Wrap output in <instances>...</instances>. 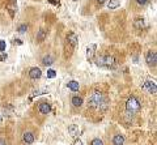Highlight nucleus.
Instances as JSON below:
<instances>
[{
    "instance_id": "1",
    "label": "nucleus",
    "mask_w": 157,
    "mask_h": 145,
    "mask_svg": "<svg viewBox=\"0 0 157 145\" xmlns=\"http://www.w3.org/2000/svg\"><path fill=\"white\" fill-rule=\"evenodd\" d=\"M89 106L99 108V110H106L107 107V99L104 97L101 92H93L92 95L89 97Z\"/></svg>"
},
{
    "instance_id": "2",
    "label": "nucleus",
    "mask_w": 157,
    "mask_h": 145,
    "mask_svg": "<svg viewBox=\"0 0 157 145\" xmlns=\"http://www.w3.org/2000/svg\"><path fill=\"white\" fill-rule=\"evenodd\" d=\"M77 42H78L77 35L75 34V33H68L67 38H66V51H67L66 55H71V51L76 47Z\"/></svg>"
},
{
    "instance_id": "3",
    "label": "nucleus",
    "mask_w": 157,
    "mask_h": 145,
    "mask_svg": "<svg viewBox=\"0 0 157 145\" xmlns=\"http://www.w3.org/2000/svg\"><path fill=\"white\" fill-rule=\"evenodd\" d=\"M126 110L131 114H135L140 110V102H139V99L136 97L132 95L127 99V102H126Z\"/></svg>"
},
{
    "instance_id": "4",
    "label": "nucleus",
    "mask_w": 157,
    "mask_h": 145,
    "mask_svg": "<svg viewBox=\"0 0 157 145\" xmlns=\"http://www.w3.org/2000/svg\"><path fill=\"white\" fill-rule=\"evenodd\" d=\"M145 62L148 65H151V67H155L156 63H157V54L155 51H148L147 55H145Z\"/></svg>"
},
{
    "instance_id": "5",
    "label": "nucleus",
    "mask_w": 157,
    "mask_h": 145,
    "mask_svg": "<svg viewBox=\"0 0 157 145\" xmlns=\"http://www.w3.org/2000/svg\"><path fill=\"white\" fill-rule=\"evenodd\" d=\"M143 88L147 89L148 93H151V94H156V92H157V85L153 80H147L145 83L143 84Z\"/></svg>"
},
{
    "instance_id": "6",
    "label": "nucleus",
    "mask_w": 157,
    "mask_h": 145,
    "mask_svg": "<svg viewBox=\"0 0 157 145\" xmlns=\"http://www.w3.org/2000/svg\"><path fill=\"white\" fill-rule=\"evenodd\" d=\"M96 50H97V46H96L94 43L89 45V46L86 47V59H88V62H93V60H94Z\"/></svg>"
},
{
    "instance_id": "7",
    "label": "nucleus",
    "mask_w": 157,
    "mask_h": 145,
    "mask_svg": "<svg viewBox=\"0 0 157 145\" xmlns=\"http://www.w3.org/2000/svg\"><path fill=\"white\" fill-rule=\"evenodd\" d=\"M38 111L41 114H49L50 111H51V106H50V103L49 102H41V103L38 105Z\"/></svg>"
},
{
    "instance_id": "8",
    "label": "nucleus",
    "mask_w": 157,
    "mask_h": 145,
    "mask_svg": "<svg viewBox=\"0 0 157 145\" xmlns=\"http://www.w3.org/2000/svg\"><path fill=\"white\" fill-rule=\"evenodd\" d=\"M114 64H115V59H114L113 56H110V55L104 56V67L111 68V67H114Z\"/></svg>"
},
{
    "instance_id": "9",
    "label": "nucleus",
    "mask_w": 157,
    "mask_h": 145,
    "mask_svg": "<svg viewBox=\"0 0 157 145\" xmlns=\"http://www.w3.org/2000/svg\"><path fill=\"white\" fill-rule=\"evenodd\" d=\"M41 76H42V71L39 68H37V67L32 68L29 71V77L33 78V80H37V78H39Z\"/></svg>"
},
{
    "instance_id": "10",
    "label": "nucleus",
    "mask_w": 157,
    "mask_h": 145,
    "mask_svg": "<svg viewBox=\"0 0 157 145\" xmlns=\"http://www.w3.org/2000/svg\"><path fill=\"white\" fill-rule=\"evenodd\" d=\"M22 140H24V143L28 144V145L33 144L34 143V135H33L32 132H25L24 136H22Z\"/></svg>"
},
{
    "instance_id": "11",
    "label": "nucleus",
    "mask_w": 157,
    "mask_h": 145,
    "mask_svg": "<svg viewBox=\"0 0 157 145\" xmlns=\"http://www.w3.org/2000/svg\"><path fill=\"white\" fill-rule=\"evenodd\" d=\"M113 144L114 145H123L125 144V137H123V135H115L114 136Z\"/></svg>"
},
{
    "instance_id": "12",
    "label": "nucleus",
    "mask_w": 157,
    "mask_h": 145,
    "mask_svg": "<svg viewBox=\"0 0 157 145\" xmlns=\"http://www.w3.org/2000/svg\"><path fill=\"white\" fill-rule=\"evenodd\" d=\"M67 86L69 88V89L72 90V92H77L78 90V88H80V85H78V83L76 80H72V81H69V83L67 84Z\"/></svg>"
},
{
    "instance_id": "13",
    "label": "nucleus",
    "mask_w": 157,
    "mask_h": 145,
    "mask_svg": "<svg viewBox=\"0 0 157 145\" xmlns=\"http://www.w3.org/2000/svg\"><path fill=\"white\" fill-rule=\"evenodd\" d=\"M46 30L45 29H39V32H38V34H37V41L41 43V42H43L45 39H46Z\"/></svg>"
},
{
    "instance_id": "14",
    "label": "nucleus",
    "mask_w": 157,
    "mask_h": 145,
    "mask_svg": "<svg viewBox=\"0 0 157 145\" xmlns=\"http://www.w3.org/2000/svg\"><path fill=\"white\" fill-rule=\"evenodd\" d=\"M72 105L73 106H76V107H80L81 105H83V98L81 97H77V95H75V97H72Z\"/></svg>"
},
{
    "instance_id": "15",
    "label": "nucleus",
    "mask_w": 157,
    "mask_h": 145,
    "mask_svg": "<svg viewBox=\"0 0 157 145\" xmlns=\"http://www.w3.org/2000/svg\"><path fill=\"white\" fill-rule=\"evenodd\" d=\"M68 132L71 136H77L78 135V127L76 124H71L68 127Z\"/></svg>"
},
{
    "instance_id": "16",
    "label": "nucleus",
    "mask_w": 157,
    "mask_h": 145,
    "mask_svg": "<svg viewBox=\"0 0 157 145\" xmlns=\"http://www.w3.org/2000/svg\"><path fill=\"white\" fill-rule=\"evenodd\" d=\"M120 5V1L119 0H110V1L107 3V8L109 9H115Z\"/></svg>"
},
{
    "instance_id": "17",
    "label": "nucleus",
    "mask_w": 157,
    "mask_h": 145,
    "mask_svg": "<svg viewBox=\"0 0 157 145\" xmlns=\"http://www.w3.org/2000/svg\"><path fill=\"white\" fill-rule=\"evenodd\" d=\"M42 63H43L45 65H51L54 63V58L51 55H46L43 59H42Z\"/></svg>"
},
{
    "instance_id": "18",
    "label": "nucleus",
    "mask_w": 157,
    "mask_h": 145,
    "mask_svg": "<svg viewBox=\"0 0 157 145\" xmlns=\"http://www.w3.org/2000/svg\"><path fill=\"white\" fill-rule=\"evenodd\" d=\"M135 28H136V29H143L144 28L143 19H136V20H135Z\"/></svg>"
},
{
    "instance_id": "19",
    "label": "nucleus",
    "mask_w": 157,
    "mask_h": 145,
    "mask_svg": "<svg viewBox=\"0 0 157 145\" xmlns=\"http://www.w3.org/2000/svg\"><path fill=\"white\" fill-rule=\"evenodd\" d=\"M90 145H104V141H102L101 139H93Z\"/></svg>"
},
{
    "instance_id": "20",
    "label": "nucleus",
    "mask_w": 157,
    "mask_h": 145,
    "mask_svg": "<svg viewBox=\"0 0 157 145\" xmlns=\"http://www.w3.org/2000/svg\"><path fill=\"white\" fill-rule=\"evenodd\" d=\"M56 76V72L54 71V69H49V71H47V77L49 78H54Z\"/></svg>"
},
{
    "instance_id": "21",
    "label": "nucleus",
    "mask_w": 157,
    "mask_h": 145,
    "mask_svg": "<svg viewBox=\"0 0 157 145\" xmlns=\"http://www.w3.org/2000/svg\"><path fill=\"white\" fill-rule=\"evenodd\" d=\"M26 30H28V26H26L25 24H22V25L19 26V33H25Z\"/></svg>"
},
{
    "instance_id": "22",
    "label": "nucleus",
    "mask_w": 157,
    "mask_h": 145,
    "mask_svg": "<svg viewBox=\"0 0 157 145\" xmlns=\"http://www.w3.org/2000/svg\"><path fill=\"white\" fill-rule=\"evenodd\" d=\"M0 51H5V41H0Z\"/></svg>"
},
{
    "instance_id": "23",
    "label": "nucleus",
    "mask_w": 157,
    "mask_h": 145,
    "mask_svg": "<svg viewBox=\"0 0 157 145\" xmlns=\"http://www.w3.org/2000/svg\"><path fill=\"white\" fill-rule=\"evenodd\" d=\"M73 145H83V141H81L80 139H76V140L73 141Z\"/></svg>"
},
{
    "instance_id": "24",
    "label": "nucleus",
    "mask_w": 157,
    "mask_h": 145,
    "mask_svg": "<svg viewBox=\"0 0 157 145\" xmlns=\"http://www.w3.org/2000/svg\"><path fill=\"white\" fill-rule=\"evenodd\" d=\"M136 1H138V4H140V5H145L148 0H136Z\"/></svg>"
},
{
    "instance_id": "25",
    "label": "nucleus",
    "mask_w": 157,
    "mask_h": 145,
    "mask_svg": "<svg viewBox=\"0 0 157 145\" xmlns=\"http://www.w3.org/2000/svg\"><path fill=\"white\" fill-rule=\"evenodd\" d=\"M0 145H7V141L4 139H0Z\"/></svg>"
},
{
    "instance_id": "26",
    "label": "nucleus",
    "mask_w": 157,
    "mask_h": 145,
    "mask_svg": "<svg viewBox=\"0 0 157 145\" xmlns=\"http://www.w3.org/2000/svg\"><path fill=\"white\" fill-rule=\"evenodd\" d=\"M50 3H51V4H54V5H59V3L58 1H54V0H50Z\"/></svg>"
},
{
    "instance_id": "27",
    "label": "nucleus",
    "mask_w": 157,
    "mask_h": 145,
    "mask_svg": "<svg viewBox=\"0 0 157 145\" xmlns=\"http://www.w3.org/2000/svg\"><path fill=\"white\" fill-rule=\"evenodd\" d=\"M96 1H97V3H99V4H104V3L106 1V0H96Z\"/></svg>"
},
{
    "instance_id": "28",
    "label": "nucleus",
    "mask_w": 157,
    "mask_h": 145,
    "mask_svg": "<svg viewBox=\"0 0 157 145\" xmlns=\"http://www.w3.org/2000/svg\"><path fill=\"white\" fill-rule=\"evenodd\" d=\"M0 59H1V60H4V59H7V55H4V54H3V55H1V58H0Z\"/></svg>"
},
{
    "instance_id": "29",
    "label": "nucleus",
    "mask_w": 157,
    "mask_h": 145,
    "mask_svg": "<svg viewBox=\"0 0 157 145\" xmlns=\"http://www.w3.org/2000/svg\"><path fill=\"white\" fill-rule=\"evenodd\" d=\"M1 120H3V119H1V116H0V123H1Z\"/></svg>"
},
{
    "instance_id": "30",
    "label": "nucleus",
    "mask_w": 157,
    "mask_h": 145,
    "mask_svg": "<svg viewBox=\"0 0 157 145\" xmlns=\"http://www.w3.org/2000/svg\"><path fill=\"white\" fill-rule=\"evenodd\" d=\"M75 1H76V0H75Z\"/></svg>"
}]
</instances>
